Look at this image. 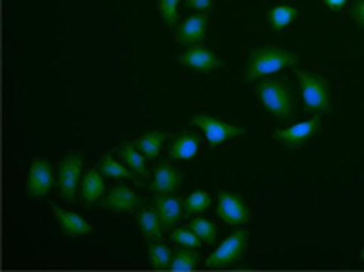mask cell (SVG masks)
<instances>
[{"label": "cell", "instance_id": "obj_8", "mask_svg": "<svg viewBox=\"0 0 364 272\" xmlns=\"http://www.w3.org/2000/svg\"><path fill=\"white\" fill-rule=\"evenodd\" d=\"M55 170L53 164L46 158H36L28 173V185H26V193L31 200H42L46 197L50 190L55 187Z\"/></svg>", "mask_w": 364, "mask_h": 272}, {"label": "cell", "instance_id": "obj_30", "mask_svg": "<svg viewBox=\"0 0 364 272\" xmlns=\"http://www.w3.org/2000/svg\"><path fill=\"white\" fill-rule=\"evenodd\" d=\"M186 4H188L190 9L198 11V13H206V11L213 9L215 0H186Z\"/></svg>", "mask_w": 364, "mask_h": 272}, {"label": "cell", "instance_id": "obj_25", "mask_svg": "<svg viewBox=\"0 0 364 272\" xmlns=\"http://www.w3.org/2000/svg\"><path fill=\"white\" fill-rule=\"evenodd\" d=\"M188 227H190V229L196 233L198 237L202 239V244L215 245V241H217V235H219V227H217V222H213V220H208V218L194 217L190 222H188Z\"/></svg>", "mask_w": 364, "mask_h": 272}, {"label": "cell", "instance_id": "obj_7", "mask_svg": "<svg viewBox=\"0 0 364 272\" xmlns=\"http://www.w3.org/2000/svg\"><path fill=\"white\" fill-rule=\"evenodd\" d=\"M217 217L223 220L229 227H242V224H250L252 212L246 206V202L231 191H219V200H217Z\"/></svg>", "mask_w": 364, "mask_h": 272}, {"label": "cell", "instance_id": "obj_23", "mask_svg": "<svg viewBox=\"0 0 364 272\" xmlns=\"http://www.w3.org/2000/svg\"><path fill=\"white\" fill-rule=\"evenodd\" d=\"M300 11L296 6H289V4H279V6H273L269 13H267V21L269 26L275 29V31H281L285 29L289 23H294L298 19Z\"/></svg>", "mask_w": 364, "mask_h": 272}, {"label": "cell", "instance_id": "obj_19", "mask_svg": "<svg viewBox=\"0 0 364 272\" xmlns=\"http://www.w3.org/2000/svg\"><path fill=\"white\" fill-rule=\"evenodd\" d=\"M138 227L146 241H161L163 239V220L159 217L156 208H141L138 212Z\"/></svg>", "mask_w": 364, "mask_h": 272}, {"label": "cell", "instance_id": "obj_11", "mask_svg": "<svg viewBox=\"0 0 364 272\" xmlns=\"http://www.w3.org/2000/svg\"><path fill=\"white\" fill-rule=\"evenodd\" d=\"M177 62L181 67H188L192 71H200V73H208V71H215V69H221L223 67V60L219 56H215L206 46L196 44V46H190L186 53H181Z\"/></svg>", "mask_w": 364, "mask_h": 272}, {"label": "cell", "instance_id": "obj_20", "mask_svg": "<svg viewBox=\"0 0 364 272\" xmlns=\"http://www.w3.org/2000/svg\"><path fill=\"white\" fill-rule=\"evenodd\" d=\"M98 168H100V173L105 177H111V179H127V181L136 183V185H144V183H140L141 177H138L132 168H127L123 163L114 161L112 154H105L100 164H98Z\"/></svg>", "mask_w": 364, "mask_h": 272}, {"label": "cell", "instance_id": "obj_29", "mask_svg": "<svg viewBox=\"0 0 364 272\" xmlns=\"http://www.w3.org/2000/svg\"><path fill=\"white\" fill-rule=\"evenodd\" d=\"M352 19L364 28V0H354V4H352Z\"/></svg>", "mask_w": 364, "mask_h": 272}, {"label": "cell", "instance_id": "obj_15", "mask_svg": "<svg viewBox=\"0 0 364 272\" xmlns=\"http://www.w3.org/2000/svg\"><path fill=\"white\" fill-rule=\"evenodd\" d=\"M154 208L163 220L165 229H173L181 220L183 204L179 197H173L171 193H154Z\"/></svg>", "mask_w": 364, "mask_h": 272}, {"label": "cell", "instance_id": "obj_32", "mask_svg": "<svg viewBox=\"0 0 364 272\" xmlns=\"http://www.w3.org/2000/svg\"><path fill=\"white\" fill-rule=\"evenodd\" d=\"M360 258H363V260H364V247H363V251H360Z\"/></svg>", "mask_w": 364, "mask_h": 272}, {"label": "cell", "instance_id": "obj_26", "mask_svg": "<svg viewBox=\"0 0 364 272\" xmlns=\"http://www.w3.org/2000/svg\"><path fill=\"white\" fill-rule=\"evenodd\" d=\"M213 204V197L208 191H192L186 200H183V212L188 217H196V214H202L204 210H208Z\"/></svg>", "mask_w": 364, "mask_h": 272}, {"label": "cell", "instance_id": "obj_6", "mask_svg": "<svg viewBox=\"0 0 364 272\" xmlns=\"http://www.w3.org/2000/svg\"><path fill=\"white\" fill-rule=\"evenodd\" d=\"M82 168H84V156L77 152L67 154L60 163H58V177H56V185L60 190V195L67 202H77V187H80V177H82Z\"/></svg>", "mask_w": 364, "mask_h": 272}, {"label": "cell", "instance_id": "obj_14", "mask_svg": "<svg viewBox=\"0 0 364 272\" xmlns=\"http://www.w3.org/2000/svg\"><path fill=\"white\" fill-rule=\"evenodd\" d=\"M53 214H55L56 222H58V229H60V233L65 237L75 239V237H82V235H94L92 224L85 218L80 217V214L69 212V210H63L56 204H53Z\"/></svg>", "mask_w": 364, "mask_h": 272}, {"label": "cell", "instance_id": "obj_21", "mask_svg": "<svg viewBox=\"0 0 364 272\" xmlns=\"http://www.w3.org/2000/svg\"><path fill=\"white\" fill-rule=\"evenodd\" d=\"M200 264V254L192 247H183L179 245V249L173 251V260L168 271L173 272H192L196 271V266Z\"/></svg>", "mask_w": 364, "mask_h": 272}, {"label": "cell", "instance_id": "obj_27", "mask_svg": "<svg viewBox=\"0 0 364 272\" xmlns=\"http://www.w3.org/2000/svg\"><path fill=\"white\" fill-rule=\"evenodd\" d=\"M171 239H173V244L183 245V247H192V249H200V245H202V239L198 237L190 227H177V229H173L171 231Z\"/></svg>", "mask_w": 364, "mask_h": 272}, {"label": "cell", "instance_id": "obj_28", "mask_svg": "<svg viewBox=\"0 0 364 272\" xmlns=\"http://www.w3.org/2000/svg\"><path fill=\"white\" fill-rule=\"evenodd\" d=\"M159 13L163 17V21L167 23L168 28H173L179 19V0H159L156 2Z\"/></svg>", "mask_w": 364, "mask_h": 272}, {"label": "cell", "instance_id": "obj_18", "mask_svg": "<svg viewBox=\"0 0 364 272\" xmlns=\"http://www.w3.org/2000/svg\"><path fill=\"white\" fill-rule=\"evenodd\" d=\"M117 156H119V161L125 164L127 168H132L138 177H141V179H148V164H146V156H144L140 150L136 148V143H134V141H125V143H121V146H119V150H117Z\"/></svg>", "mask_w": 364, "mask_h": 272}, {"label": "cell", "instance_id": "obj_9", "mask_svg": "<svg viewBox=\"0 0 364 272\" xmlns=\"http://www.w3.org/2000/svg\"><path fill=\"white\" fill-rule=\"evenodd\" d=\"M321 129V119L318 116H312L304 123H298V125H291L287 129H277L273 134V139L279 141L281 146L289 148V150H300L310 137H314Z\"/></svg>", "mask_w": 364, "mask_h": 272}, {"label": "cell", "instance_id": "obj_22", "mask_svg": "<svg viewBox=\"0 0 364 272\" xmlns=\"http://www.w3.org/2000/svg\"><path fill=\"white\" fill-rule=\"evenodd\" d=\"M167 139V131H150V134H146V136L138 137L134 143H136V148L140 150L146 158H159L161 148H163V143H165Z\"/></svg>", "mask_w": 364, "mask_h": 272}, {"label": "cell", "instance_id": "obj_3", "mask_svg": "<svg viewBox=\"0 0 364 272\" xmlns=\"http://www.w3.org/2000/svg\"><path fill=\"white\" fill-rule=\"evenodd\" d=\"M296 77L302 87V100L304 107L310 112L323 114L331 110V94H329V82L323 75L316 73H309L296 67Z\"/></svg>", "mask_w": 364, "mask_h": 272}, {"label": "cell", "instance_id": "obj_24", "mask_svg": "<svg viewBox=\"0 0 364 272\" xmlns=\"http://www.w3.org/2000/svg\"><path fill=\"white\" fill-rule=\"evenodd\" d=\"M148 262L154 271H168L173 260V249L163 241H148Z\"/></svg>", "mask_w": 364, "mask_h": 272}, {"label": "cell", "instance_id": "obj_12", "mask_svg": "<svg viewBox=\"0 0 364 272\" xmlns=\"http://www.w3.org/2000/svg\"><path fill=\"white\" fill-rule=\"evenodd\" d=\"M181 183H183V175L173 166L171 161H163V163L154 166L150 191H154V193H173V191L181 187Z\"/></svg>", "mask_w": 364, "mask_h": 272}, {"label": "cell", "instance_id": "obj_5", "mask_svg": "<svg viewBox=\"0 0 364 272\" xmlns=\"http://www.w3.org/2000/svg\"><path fill=\"white\" fill-rule=\"evenodd\" d=\"M190 125H192V127H198V129L204 134V137H206V141H208L210 148H217V146H221V143L233 139V137H242L246 134L244 127L233 125V123H225L221 119H215V116L204 114V112L194 114V116L190 119Z\"/></svg>", "mask_w": 364, "mask_h": 272}, {"label": "cell", "instance_id": "obj_10", "mask_svg": "<svg viewBox=\"0 0 364 272\" xmlns=\"http://www.w3.org/2000/svg\"><path fill=\"white\" fill-rule=\"evenodd\" d=\"M100 208L105 210H111V212H119V214H125V212H134L138 206L141 204V197L132 190V187H125L121 183L112 185L111 191L98 202Z\"/></svg>", "mask_w": 364, "mask_h": 272}, {"label": "cell", "instance_id": "obj_13", "mask_svg": "<svg viewBox=\"0 0 364 272\" xmlns=\"http://www.w3.org/2000/svg\"><path fill=\"white\" fill-rule=\"evenodd\" d=\"M206 28H208L206 13H196V15L188 17L186 21H181V26L177 28V33H175V42L183 44V46H196L206 38Z\"/></svg>", "mask_w": 364, "mask_h": 272}, {"label": "cell", "instance_id": "obj_2", "mask_svg": "<svg viewBox=\"0 0 364 272\" xmlns=\"http://www.w3.org/2000/svg\"><path fill=\"white\" fill-rule=\"evenodd\" d=\"M256 96L262 104V109L269 110L275 119H289L294 112V98H291V89L285 80L277 77H262L258 87H256Z\"/></svg>", "mask_w": 364, "mask_h": 272}, {"label": "cell", "instance_id": "obj_1", "mask_svg": "<svg viewBox=\"0 0 364 272\" xmlns=\"http://www.w3.org/2000/svg\"><path fill=\"white\" fill-rule=\"evenodd\" d=\"M300 60L298 53L285 50L281 46H258L254 48L248 60H246V82H258L262 77H269L277 71H283L287 67H296Z\"/></svg>", "mask_w": 364, "mask_h": 272}, {"label": "cell", "instance_id": "obj_4", "mask_svg": "<svg viewBox=\"0 0 364 272\" xmlns=\"http://www.w3.org/2000/svg\"><path fill=\"white\" fill-rule=\"evenodd\" d=\"M248 244H250L248 231L242 229V231L231 233L223 244H219V247L206 258L204 266L210 268V271H223V268H229V266L237 264L246 256Z\"/></svg>", "mask_w": 364, "mask_h": 272}, {"label": "cell", "instance_id": "obj_17", "mask_svg": "<svg viewBox=\"0 0 364 272\" xmlns=\"http://www.w3.org/2000/svg\"><path fill=\"white\" fill-rule=\"evenodd\" d=\"M105 175L100 173V168H90L85 170L84 177H82V185H80V195L84 200V204H94V202H100L105 197V191H107V183L102 179Z\"/></svg>", "mask_w": 364, "mask_h": 272}, {"label": "cell", "instance_id": "obj_31", "mask_svg": "<svg viewBox=\"0 0 364 272\" xmlns=\"http://www.w3.org/2000/svg\"><path fill=\"white\" fill-rule=\"evenodd\" d=\"M323 2H325V6L331 9V11H341V9L346 6L348 0H323Z\"/></svg>", "mask_w": 364, "mask_h": 272}, {"label": "cell", "instance_id": "obj_16", "mask_svg": "<svg viewBox=\"0 0 364 272\" xmlns=\"http://www.w3.org/2000/svg\"><path fill=\"white\" fill-rule=\"evenodd\" d=\"M200 152V134L194 131H181L173 139L168 148V158L171 161H192Z\"/></svg>", "mask_w": 364, "mask_h": 272}]
</instances>
